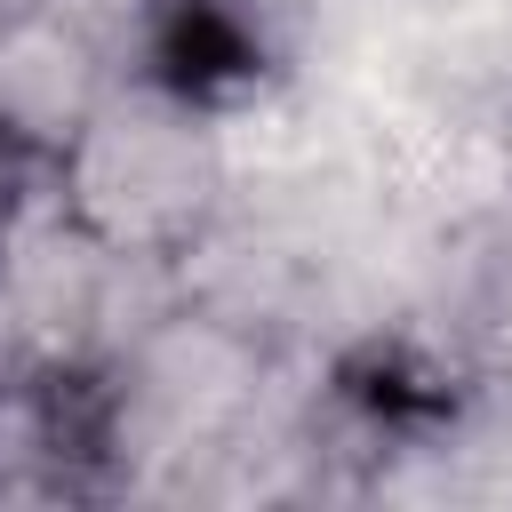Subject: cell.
<instances>
[{"label":"cell","instance_id":"2","mask_svg":"<svg viewBox=\"0 0 512 512\" xmlns=\"http://www.w3.org/2000/svg\"><path fill=\"white\" fill-rule=\"evenodd\" d=\"M48 8H56V0H0V48H16V40L48 16Z\"/></svg>","mask_w":512,"mask_h":512},{"label":"cell","instance_id":"1","mask_svg":"<svg viewBox=\"0 0 512 512\" xmlns=\"http://www.w3.org/2000/svg\"><path fill=\"white\" fill-rule=\"evenodd\" d=\"M56 200L72 224H88L104 248L136 264L176 256L224 200L208 104L168 72L104 88L56 144Z\"/></svg>","mask_w":512,"mask_h":512}]
</instances>
